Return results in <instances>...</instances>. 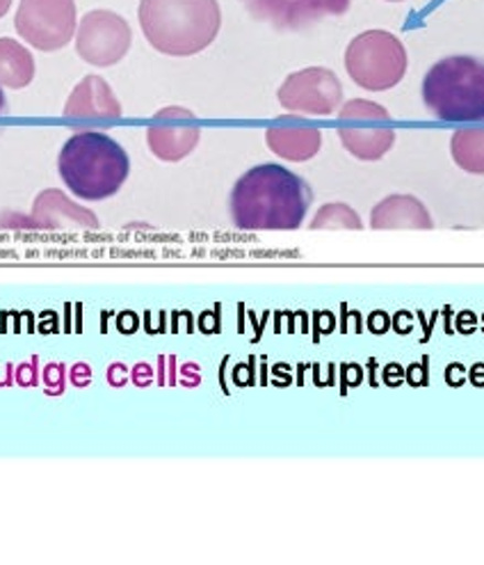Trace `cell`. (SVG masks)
<instances>
[{"label": "cell", "mask_w": 484, "mask_h": 565, "mask_svg": "<svg viewBox=\"0 0 484 565\" xmlns=\"http://www.w3.org/2000/svg\"><path fill=\"white\" fill-rule=\"evenodd\" d=\"M386 3H407V0H386Z\"/></svg>", "instance_id": "cell-29"}, {"label": "cell", "mask_w": 484, "mask_h": 565, "mask_svg": "<svg viewBox=\"0 0 484 565\" xmlns=\"http://www.w3.org/2000/svg\"><path fill=\"white\" fill-rule=\"evenodd\" d=\"M30 223L35 230L49 232H87L99 230V217L83 204L72 202L57 188L40 193L32 204Z\"/></svg>", "instance_id": "cell-13"}, {"label": "cell", "mask_w": 484, "mask_h": 565, "mask_svg": "<svg viewBox=\"0 0 484 565\" xmlns=\"http://www.w3.org/2000/svg\"><path fill=\"white\" fill-rule=\"evenodd\" d=\"M423 104L443 121H484V60L450 55L428 70Z\"/></svg>", "instance_id": "cell-4"}, {"label": "cell", "mask_w": 484, "mask_h": 565, "mask_svg": "<svg viewBox=\"0 0 484 565\" xmlns=\"http://www.w3.org/2000/svg\"><path fill=\"white\" fill-rule=\"evenodd\" d=\"M247 12L279 30H302L327 17H343L352 0H240Z\"/></svg>", "instance_id": "cell-11"}, {"label": "cell", "mask_w": 484, "mask_h": 565, "mask_svg": "<svg viewBox=\"0 0 484 565\" xmlns=\"http://www.w3.org/2000/svg\"><path fill=\"white\" fill-rule=\"evenodd\" d=\"M12 8V0H0V19H3Z\"/></svg>", "instance_id": "cell-27"}, {"label": "cell", "mask_w": 484, "mask_h": 565, "mask_svg": "<svg viewBox=\"0 0 484 565\" xmlns=\"http://www.w3.org/2000/svg\"><path fill=\"white\" fill-rule=\"evenodd\" d=\"M106 379H108V385L110 387H123L126 385V381L131 379V373H128V366L123 364V362H112L110 366H108V371H106Z\"/></svg>", "instance_id": "cell-23"}, {"label": "cell", "mask_w": 484, "mask_h": 565, "mask_svg": "<svg viewBox=\"0 0 484 565\" xmlns=\"http://www.w3.org/2000/svg\"><path fill=\"white\" fill-rule=\"evenodd\" d=\"M138 19L147 42L172 57L206 51L222 28L217 0H140Z\"/></svg>", "instance_id": "cell-2"}, {"label": "cell", "mask_w": 484, "mask_h": 565, "mask_svg": "<svg viewBox=\"0 0 484 565\" xmlns=\"http://www.w3.org/2000/svg\"><path fill=\"white\" fill-rule=\"evenodd\" d=\"M313 202L311 185L277 163L247 170L229 195L234 225L245 232H290L302 227Z\"/></svg>", "instance_id": "cell-1"}, {"label": "cell", "mask_w": 484, "mask_h": 565, "mask_svg": "<svg viewBox=\"0 0 484 565\" xmlns=\"http://www.w3.org/2000/svg\"><path fill=\"white\" fill-rule=\"evenodd\" d=\"M176 383V358L174 355H160L158 358V385L170 387Z\"/></svg>", "instance_id": "cell-21"}, {"label": "cell", "mask_w": 484, "mask_h": 565, "mask_svg": "<svg viewBox=\"0 0 484 565\" xmlns=\"http://www.w3.org/2000/svg\"><path fill=\"white\" fill-rule=\"evenodd\" d=\"M64 119L78 131H94L121 117V104L117 94L101 76H85L64 104Z\"/></svg>", "instance_id": "cell-12"}, {"label": "cell", "mask_w": 484, "mask_h": 565, "mask_svg": "<svg viewBox=\"0 0 484 565\" xmlns=\"http://www.w3.org/2000/svg\"><path fill=\"white\" fill-rule=\"evenodd\" d=\"M37 74L32 53L12 38H0V87H28Z\"/></svg>", "instance_id": "cell-16"}, {"label": "cell", "mask_w": 484, "mask_h": 565, "mask_svg": "<svg viewBox=\"0 0 484 565\" xmlns=\"http://www.w3.org/2000/svg\"><path fill=\"white\" fill-rule=\"evenodd\" d=\"M409 55L389 30H366L345 49L347 76L368 92L394 89L407 74Z\"/></svg>", "instance_id": "cell-5"}, {"label": "cell", "mask_w": 484, "mask_h": 565, "mask_svg": "<svg viewBox=\"0 0 484 565\" xmlns=\"http://www.w3.org/2000/svg\"><path fill=\"white\" fill-rule=\"evenodd\" d=\"M14 28L19 38L37 51H60L76 38V3L74 0H21Z\"/></svg>", "instance_id": "cell-7"}, {"label": "cell", "mask_w": 484, "mask_h": 565, "mask_svg": "<svg viewBox=\"0 0 484 565\" xmlns=\"http://www.w3.org/2000/svg\"><path fill=\"white\" fill-rule=\"evenodd\" d=\"M14 369L17 364H0V387H12L14 385Z\"/></svg>", "instance_id": "cell-26"}, {"label": "cell", "mask_w": 484, "mask_h": 565, "mask_svg": "<svg viewBox=\"0 0 484 565\" xmlns=\"http://www.w3.org/2000/svg\"><path fill=\"white\" fill-rule=\"evenodd\" d=\"M131 381L136 383V387H149L153 381H155V373L151 369V364L147 362H138L133 369H131Z\"/></svg>", "instance_id": "cell-24"}, {"label": "cell", "mask_w": 484, "mask_h": 565, "mask_svg": "<svg viewBox=\"0 0 484 565\" xmlns=\"http://www.w3.org/2000/svg\"><path fill=\"white\" fill-rule=\"evenodd\" d=\"M311 230H364L359 213L345 202H330L320 206L309 223Z\"/></svg>", "instance_id": "cell-18"}, {"label": "cell", "mask_w": 484, "mask_h": 565, "mask_svg": "<svg viewBox=\"0 0 484 565\" xmlns=\"http://www.w3.org/2000/svg\"><path fill=\"white\" fill-rule=\"evenodd\" d=\"M179 381L181 385L185 387H197L202 383V371H200V364L195 362H187L181 366V373H179Z\"/></svg>", "instance_id": "cell-25"}, {"label": "cell", "mask_w": 484, "mask_h": 565, "mask_svg": "<svg viewBox=\"0 0 484 565\" xmlns=\"http://www.w3.org/2000/svg\"><path fill=\"white\" fill-rule=\"evenodd\" d=\"M266 142L279 159L290 163H304L318 156L322 147V131L302 117L286 115L270 124L266 131Z\"/></svg>", "instance_id": "cell-14"}, {"label": "cell", "mask_w": 484, "mask_h": 565, "mask_svg": "<svg viewBox=\"0 0 484 565\" xmlns=\"http://www.w3.org/2000/svg\"><path fill=\"white\" fill-rule=\"evenodd\" d=\"M338 138L359 161H379L396 145L391 113L368 99H352L338 108Z\"/></svg>", "instance_id": "cell-6"}, {"label": "cell", "mask_w": 484, "mask_h": 565, "mask_svg": "<svg viewBox=\"0 0 484 565\" xmlns=\"http://www.w3.org/2000/svg\"><path fill=\"white\" fill-rule=\"evenodd\" d=\"M277 99L288 113L330 117L343 106V83L327 67H306L281 83Z\"/></svg>", "instance_id": "cell-9"}, {"label": "cell", "mask_w": 484, "mask_h": 565, "mask_svg": "<svg viewBox=\"0 0 484 565\" xmlns=\"http://www.w3.org/2000/svg\"><path fill=\"white\" fill-rule=\"evenodd\" d=\"M202 140V124L197 115L183 106H168L158 110L149 121L147 145L155 159L179 163L197 149Z\"/></svg>", "instance_id": "cell-10"}, {"label": "cell", "mask_w": 484, "mask_h": 565, "mask_svg": "<svg viewBox=\"0 0 484 565\" xmlns=\"http://www.w3.org/2000/svg\"><path fill=\"white\" fill-rule=\"evenodd\" d=\"M450 153L458 168L469 174H484V127H466L450 138Z\"/></svg>", "instance_id": "cell-17"}, {"label": "cell", "mask_w": 484, "mask_h": 565, "mask_svg": "<svg viewBox=\"0 0 484 565\" xmlns=\"http://www.w3.org/2000/svg\"><path fill=\"white\" fill-rule=\"evenodd\" d=\"M373 230H432L428 206L413 195H389L370 211Z\"/></svg>", "instance_id": "cell-15"}, {"label": "cell", "mask_w": 484, "mask_h": 565, "mask_svg": "<svg viewBox=\"0 0 484 565\" xmlns=\"http://www.w3.org/2000/svg\"><path fill=\"white\" fill-rule=\"evenodd\" d=\"M8 110V99H6V94H3V87H0V115H3Z\"/></svg>", "instance_id": "cell-28"}, {"label": "cell", "mask_w": 484, "mask_h": 565, "mask_svg": "<svg viewBox=\"0 0 484 565\" xmlns=\"http://www.w3.org/2000/svg\"><path fill=\"white\" fill-rule=\"evenodd\" d=\"M69 381H72V385L78 387V390L89 387V383H92V366H89L87 362H76V364H72V369H69Z\"/></svg>", "instance_id": "cell-22"}, {"label": "cell", "mask_w": 484, "mask_h": 565, "mask_svg": "<svg viewBox=\"0 0 484 565\" xmlns=\"http://www.w3.org/2000/svg\"><path fill=\"white\" fill-rule=\"evenodd\" d=\"M57 170L76 198L101 202L121 191L131 174V159L108 134L78 131L60 149Z\"/></svg>", "instance_id": "cell-3"}, {"label": "cell", "mask_w": 484, "mask_h": 565, "mask_svg": "<svg viewBox=\"0 0 484 565\" xmlns=\"http://www.w3.org/2000/svg\"><path fill=\"white\" fill-rule=\"evenodd\" d=\"M133 44V30L123 17L110 10L87 12L78 21L76 51L94 67H112Z\"/></svg>", "instance_id": "cell-8"}, {"label": "cell", "mask_w": 484, "mask_h": 565, "mask_svg": "<svg viewBox=\"0 0 484 565\" xmlns=\"http://www.w3.org/2000/svg\"><path fill=\"white\" fill-rule=\"evenodd\" d=\"M67 381H69V369L67 364L62 362H49L42 369V383H44V392L49 396H62L64 390H67Z\"/></svg>", "instance_id": "cell-19"}, {"label": "cell", "mask_w": 484, "mask_h": 565, "mask_svg": "<svg viewBox=\"0 0 484 565\" xmlns=\"http://www.w3.org/2000/svg\"><path fill=\"white\" fill-rule=\"evenodd\" d=\"M40 379H42V371H40V358H30L21 364H17L14 369V383L19 387H37L40 385Z\"/></svg>", "instance_id": "cell-20"}]
</instances>
